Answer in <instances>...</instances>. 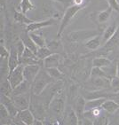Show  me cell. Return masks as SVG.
Returning a JSON list of instances; mask_svg holds the SVG:
<instances>
[{
	"mask_svg": "<svg viewBox=\"0 0 119 125\" xmlns=\"http://www.w3.org/2000/svg\"><path fill=\"white\" fill-rule=\"evenodd\" d=\"M66 99L67 97L63 89H61L54 95L49 104V111L57 121H60L63 118L66 109Z\"/></svg>",
	"mask_w": 119,
	"mask_h": 125,
	"instance_id": "cell-1",
	"label": "cell"
},
{
	"mask_svg": "<svg viewBox=\"0 0 119 125\" xmlns=\"http://www.w3.org/2000/svg\"><path fill=\"white\" fill-rule=\"evenodd\" d=\"M53 82H54V80L48 74L46 68L42 67L39 73L32 83L31 92L34 95H40L46 87Z\"/></svg>",
	"mask_w": 119,
	"mask_h": 125,
	"instance_id": "cell-2",
	"label": "cell"
},
{
	"mask_svg": "<svg viewBox=\"0 0 119 125\" xmlns=\"http://www.w3.org/2000/svg\"><path fill=\"white\" fill-rule=\"evenodd\" d=\"M102 32L100 29H85L74 30L68 34V39L72 43H80V42H86L89 39L92 38L96 36L102 35Z\"/></svg>",
	"mask_w": 119,
	"mask_h": 125,
	"instance_id": "cell-3",
	"label": "cell"
},
{
	"mask_svg": "<svg viewBox=\"0 0 119 125\" xmlns=\"http://www.w3.org/2000/svg\"><path fill=\"white\" fill-rule=\"evenodd\" d=\"M85 5H70L68 6V8L66 9L65 12H64L63 16L61 18V23H60V28H59L58 33H57V37L60 38L66 29V28H68L71 21H73V19L76 17V15L77 14V12L81 11L82 9L85 8Z\"/></svg>",
	"mask_w": 119,
	"mask_h": 125,
	"instance_id": "cell-4",
	"label": "cell"
},
{
	"mask_svg": "<svg viewBox=\"0 0 119 125\" xmlns=\"http://www.w3.org/2000/svg\"><path fill=\"white\" fill-rule=\"evenodd\" d=\"M31 95H32V92H30L24 94H21V95L12 96L11 98L12 99L15 106L19 109V111H22V110H24V109L29 108L30 102H31Z\"/></svg>",
	"mask_w": 119,
	"mask_h": 125,
	"instance_id": "cell-5",
	"label": "cell"
},
{
	"mask_svg": "<svg viewBox=\"0 0 119 125\" xmlns=\"http://www.w3.org/2000/svg\"><path fill=\"white\" fill-rule=\"evenodd\" d=\"M23 68L24 66L20 64L16 68H15L12 73H10L8 75V80L10 83L12 85V89H14L15 87H17L20 83H22L25 80L24 75H23Z\"/></svg>",
	"mask_w": 119,
	"mask_h": 125,
	"instance_id": "cell-6",
	"label": "cell"
},
{
	"mask_svg": "<svg viewBox=\"0 0 119 125\" xmlns=\"http://www.w3.org/2000/svg\"><path fill=\"white\" fill-rule=\"evenodd\" d=\"M56 24V20L54 18H50V19L44 20V21H34L31 24L26 26V31L27 32H35L38 31L39 29H42L46 27H50L53 25Z\"/></svg>",
	"mask_w": 119,
	"mask_h": 125,
	"instance_id": "cell-7",
	"label": "cell"
},
{
	"mask_svg": "<svg viewBox=\"0 0 119 125\" xmlns=\"http://www.w3.org/2000/svg\"><path fill=\"white\" fill-rule=\"evenodd\" d=\"M85 102L86 99L84 98V96H79L76 98L75 101L74 109L76 111V114L78 117L79 124H83L85 121Z\"/></svg>",
	"mask_w": 119,
	"mask_h": 125,
	"instance_id": "cell-8",
	"label": "cell"
},
{
	"mask_svg": "<svg viewBox=\"0 0 119 125\" xmlns=\"http://www.w3.org/2000/svg\"><path fill=\"white\" fill-rule=\"evenodd\" d=\"M62 122H64V124L68 125H77L79 124L78 117L76 114V111L74 107L68 106L66 107L65 112H64Z\"/></svg>",
	"mask_w": 119,
	"mask_h": 125,
	"instance_id": "cell-9",
	"label": "cell"
},
{
	"mask_svg": "<svg viewBox=\"0 0 119 125\" xmlns=\"http://www.w3.org/2000/svg\"><path fill=\"white\" fill-rule=\"evenodd\" d=\"M0 98H1V101H0V102H1V104H3V105L6 107V109H7L10 114V115L12 116V118H14L15 116H17V115L19 114L20 111H19V109L16 107V106H15V104H14V102H13V100H12V98L9 96L2 95V94H1Z\"/></svg>",
	"mask_w": 119,
	"mask_h": 125,
	"instance_id": "cell-10",
	"label": "cell"
},
{
	"mask_svg": "<svg viewBox=\"0 0 119 125\" xmlns=\"http://www.w3.org/2000/svg\"><path fill=\"white\" fill-rule=\"evenodd\" d=\"M42 66L40 65H28L24 66L23 68V75H24L25 80L29 81V83H33L34 79L39 73Z\"/></svg>",
	"mask_w": 119,
	"mask_h": 125,
	"instance_id": "cell-11",
	"label": "cell"
},
{
	"mask_svg": "<svg viewBox=\"0 0 119 125\" xmlns=\"http://www.w3.org/2000/svg\"><path fill=\"white\" fill-rule=\"evenodd\" d=\"M89 85L94 88V91L102 89H110V79L107 77H100V78H90Z\"/></svg>",
	"mask_w": 119,
	"mask_h": 125,
	"instance_id": "cell-12",
	"label": "cell"
},
{
	"mask_svg": "<svg viewBox=\"0 0 119 125\" xmlns=\"http://www.w3.org/2000/svg\"><path fill=\"white\" fill-rule=\"evenodd\" d=\"M20 64L21 63H20V59L19 55H18L17 49H16L14 44H12L11 46V48H10V55L9 58H8V66H9L10 73H12Z\"/></svg>",
	"mask_w": 119,
	"mask_h": 125,
	"instance_id": "cell-13",
	"label": "cell"
},
{
	"mask_svg": "<svg viewBox=\"0 0 119 125\" xmlns=\"http://www.w3.org/2000/svg\"><path fill=\"white\" fill-rule=\"evenodd\" d=\"M118 31V26L116 22H113L112 24L108 26L104 29V31L102 32L101 37H102V43H108L115 36V35Z\"/></svg>",
	"mask_w": 119,
	"mask_h": 125,
	"instance_id": "cell-14",
	"label": "cell"
},
{
	"mask_svg": "<svg viewBox=\"0 0 119 125\" xmlns=\"http://www.w3.org/2000/svg\"><path fill=\"white\" fill-rule=\"evenodd\" d=\"M19 38L23 42L24 45L26 46L27 48L30 49L33 52H35L36 54H37V50H38V47H37V45L35 43V42L32 40V38L30 37V36H29V32H27L26 30L22 31V33L20 34Z\"/></svg>",
	"mask_w": 119,
	"mask_h": 125,
	"instance_id": "cell-15",
	"label": "cell"
},
{
	"mask_svg": "<svg viewBox=\"0 0 119 125\" xmlns=\"http://www.w3.org/2000/svg\"><path fill=\"white\" fill-rule=\"evenodd\" d=\"M18 115H19L20 119L23 123V124L25 125H33L35 123V120H36L34 114L32 113L30 108H27L24 109V110L20 111Z\"/></svg>",
	"mask_w": 119,
	"mask_h": 125,
	"instance_id": "cell-16",
	"label": "cell"
},
{
	"mask_svg": "<svg viewBox=\"0 0 119 125\" xmlns=\"http://www.w3.org/2000/svg\"><path fill=\"white\" fill-rule=\"evenodd\" d=\"M113 11L114 10L112 9L110 6H108L104 11H100V12H97L96 15H95V21L99 23V24H105V23H107L109 21Z\"/></svg>",
	"mask_w": 119,
	"mask_h": 125,
	"instance_id": "cell-17",
	"label": "cell"
},
{
	"mask_svg": "<svg viewBox=\"0 0 119 125\" xmlns=\"http://www.w3.org/2000/svg\"><path fill=\"white\" fill-rule=\"evenodd\" d=\"M61 56L60 53H53L52 55L44 60V67H58L61 64Z\"/></svg>",
	"mask_w": 119,
	"mask_h": 125,
	"instance_id": "cell-18",
	"label": "cell"
},
{
	"mask_svg": "<svg viewBox=\"0 0 119 125\" xmlns=\"http://www.w3.org/2000/svg\"><path fill=\"white\" fill-rule=\"evenodd\" d=\"M31 87H32L31 83H29L27 80H24L22 83H20L17 87H15L14 89L12 90V96H16V95H21V94L30 92H31Z\"/></svg>",
	"mask_w": 119,
	"mask_h": 125,
	"instance_id": "cell-19",
	"label": "cell"
},
{
	"mask_svg": "<svg viewBox=\"0 0 119 125\" xmlns=\"http://www.w3.org/2000/svg\"><path fill=\"white\" fill-rule=\"evenodd\" d=\"M102 109L108 114H114L119 109V103L112 99H107L101 106Z\"/></svg>",
	"mask_w": 119,
	"mask_h": 125,
	"instance_id": "cell-20",
	"label": "cell"
},
{
	"mask_svg": "<svg viewBox=\"0 0 119 125\" xmlns=\"http://www.w3.org/2000/svg\"><path fill=\"white\" fill-rule=\"evenodd\" d=\"M102 44V37L101 35H99V36H96L92 38L89 39L88 41H86L85 43V46L88 50L91 51H95L97 49L100 48V46Z\"/></svg>",
	"mask_w": 119,
	"mask_h": 125,
	"instance_id": "cell-21",
	"label": "cell"
},
{
	"mask_svg": "<svg viewBox=\"0 0 119 125\" xmlns=\"http://www.w3.org/2000/svg\"><path fill=\"white\" fill-rule=\"evenodd\" d=\"M13 20H14L15 22H17L19 24L26 25V26L31 24V23H33V22L35 21L33 20L28 18L27 15L25 14V13H23V12H18V11H15L14 12Z\"/></svg>",
	"mask_w": 119,
	"mask_h": 125,
	"instance_id": "cell-22",
	"label": "cell"
},
{
	"mask_svg": "<svg viewBox=\"0 0 119 125\" xmlns=\"http://www.w3.org/2000/svg\"><path fill=\"white\" fill-rule=\"evenodd\" d=\"M106 99H107L106 98H99V99L86 100V102H85V111H89L92 110V109L94 108H98V107H101L102 104L104 103V101Z\"/></svg>",
	"mask_w": 119,
	"mask_h": 125,
	"instance_id": "cell-23",
	"label": "cell"
},
{
	"mask_svg": "<svg viewBox=\"0 0 119 125\" xmlns=\"http://www.w3.org/2000/svg\"><path fill=\"white\" fill-rule=\"evenodd\" d=\"M12 87L10 83L8 78L4 80H1V86H0V92L2 95H5V96H12Z\"/></svg>",
	"mask_w": 119,
	"mask_h": 125,
	"instance_id": "cell-24",
	"label": "cell"
},
{
	"mask_svg": "<svg viewBox=\"0 0 119 125\" xmlns=\"http://www.w3.org/2000/svg\"><path fill=\"white\" fill-rule=\"evenodd\" d=\"M29 36H30L32 40L35 42V43L37 44L38 48L46 46V43H46V40L44 39L43 35L38 34L37 33V31H35V32H29Z\"/></svg>",
	"mask_w": 119,
	"mask_h": 125,
	"instance_id": "cell-25",
	"label": "cell"
},
{
	"mask_svg": "<svg viewBox=\"0 0 119 125\" xmlns=\"http://www.w3.org/2000/svg\"><path fill=\"white\" fill-rule=\"evenodd\" d=\"M113 62L110 59L107 57H96L92 60V67H105L109 66Z\"/></svg>",
	"mask_w": 119,
	"mask_h": 125,
	"instance_id": "cell-26",
	"label": "cell"
},
{
	"mask_svg": "<svg viewBox=\"0 0 119 125\" xmlns=\"http://www.w3.org/2000/svg\"><path fill=\"white\" fill-rule=\"evenodd\" d=\"M103 71L106 74L107 78L111 80L113 77L117 76V62H112L109 66L105 67H102Z\"/></svg>",
	"mask_w": 119,
	"mask_h": 125,
	"instance_id": "cell-27",
	"label": "cell"
},
{
	"mask_svg": "<svg viewBox=\"0 0 119 125\" xmlns=\"http://www.w3.org/2000/svg\"><path fill=\"white\" fill-rule=\"evenodd\" d=\"M19 8H20V12H22L26 14L29 12L32 11V10L36 9V6H35L34 4L30 0H21Z\"/></svg>",
	"mask_w": 119,
	"mask_h": 125,
	"instance_id": "cell-28",
	"label": "cell"
},
{
	"mask_svg": "<svg viewBox=\"0 0 119 125\" xmlns=\"http://www.w3.org/2000/svg\"><path fill=\"white\" fill-rule=\"evenodd\" d=\"M46 70L54 81H61L64 76L63 73L60 71L58 67H50V68H46Z\"/></svg>",
	"mask_w": 119,
	"mask_h": 125,
	"instance_id": "cell-29",
	"label": "cell"
},
{
	"mask_svg": "<svg viewBox=\"0 0 119 125\" xmlns=\"http://www.w3.org/2000/svg\"><path fill=\"white\" fill-rule=\"evenodd\" d=\"M46 46L54 53H60L61 54V50L62 51V45H61V42L60 40L48 42L46 43Z\"/></svg>",
	"mask_w": 119,
	"mask_h": 125,
	"instance_id": "cell-30",
	"label": "cell"
},
{
	"mask_svg": "<svg viewBox=\"0 0 119 125\" xmlns=\"http://www.w3.org/2000/svg\"><path fill=\"white\" fill-rule=\"evenodd\" d=\"M53 53L54 52H53L47 46H44V47H40V48H38L37 52V56L39 60L44 61V59H46L47 57L52 55Z\"/></svg>",
	"mask_w": 119,
	"mask_h": 125,
	"instance_id": "cell-31",
	"label": "cell"
},
{
	"mask_svg": "<svg viewBox=\"0 0 119 125\" xmlns=\"http://www.w3.org/2000/svg\"><path fill=\"white\" fill-rule=\"evenodd\" d=\"M100 77H107L103 69L101 67H92L90 72V78H100Z\"/></svg>",
	"mask_w": 119,
	"mask_h": 125,
	"instance_id": "cell-32",
	"label": "cell"
},
{
	"mask_svg": "<svg viewBox=\"0 0 119 125\" xmlns=\"http://www.w3.org/2000/svg\"><path fill=\"white\" fill-rule=\"evenodd\" d=\"M110 90L113 92H119V77L117 75L110 80Z\"/></svg>",
	"mask_w": 119,
	"mask_h": 125,
	"instance_id": "cell-33",
	"label": "cell"
},
{
	"mask_svg": "<svg viewBox=\"0 0 119 125\" xmlns=\"http://www.w3.org/2000/svg\"><path fill=\"white\" fill-rule=\"evenodd\" d=\"M9 55L10 50L8 51L3 44H1V46H0V57H1V59H8Z\"/></svg>",
	"mask_w": 119,
	"mask_h": 125,
	"instance_id": "cell-34",
	"label": "cell"
},
{
	"mask_svg": "<svg viewBox=\"0 0 119 125\" xmlns=\"http://www.w3.org/2000/svg\"><path fill=\"white\" fill-rule=\"evenodd\" d=\"M107 1L108 6H110L114 11L119 12V3L117 0H107Z\"/></svg>",
	"mask_w": 119,
	"mask_h": 125,
	"instance_id": "cell-35",
	"label": "cell"
},
{
	"mask_svg": "<svg viewBox=\"0 0 119 125\" xmlns=\"http://www.w3.org/2000/svg\"><path fill=\"white\" fill-rule=\"evenodd\" d=\"M72 5H85V0H72Z\"/></svg>",
	"mask_w": 119,
	"mask_h": 125,
	"instance_id": "cell-36",
	"label": "cell"
},
{
	"mask_svg": "<svg viewBox=\"0 0 119 125\" xmlns=\"http://www.w3.org/2000/svg\"><path fill=\"white\" fill-rule=\"evenodd\" d=\"M54 2H58L63 5H72V0H52Z\"/></svg>",
	"mask_w": 119,
	"mask_h": 125,
	"instance_id": "cell-37",
	"label": "cell"
},
{
	"mask_svg": "<svg viewBox=\"0 0 119 125\" xmlns=\"http://www.w3.org/2000/svg\"><path fill=\"white\" fill-rule=\"evenodd\" d=\"M117 75L119 77V60H117Z\"/></svg>",
	"mask_w": 119,
	"mask_h": 125,
	"instance_id": "cell-38",
	"label": "cell"
},
{
	"mask_svg": "<svg viewBox=\"0 0 119 125\" xmlns=\"http://www.w3.org/2000/svg\"><path fill=\"white\" fill-rule=\"evenodd\" d=\"M118 60H119V59H118Z\"/></svg>",
	"mask_w": 119,
	"mask_h": 125,
	"instance_id": "cell-39",
	"label": "cell"
}]
</instances>
